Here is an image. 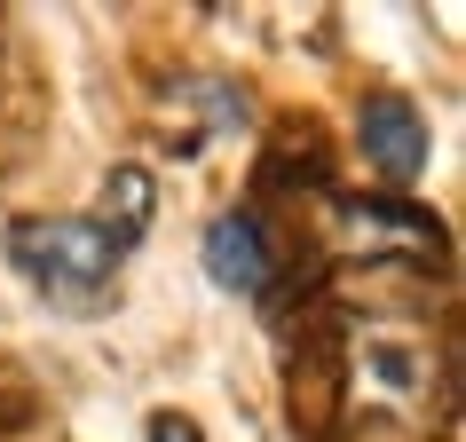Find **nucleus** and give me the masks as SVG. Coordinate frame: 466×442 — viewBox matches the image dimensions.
Masks as SVG:
<instances>
[{
	"mask_svg": "<svg viewBox=\"0 0 466 442\" xmlns=\"http://www.w3.org/2000/svg\"><path fill=\"white\" fill-rule=\"evenodd\" d=\"M8 261H16V269H25L48 300H64V308H96V300L119 285L127 246L103 229V221L25 214V221H8Z\"/></svg>",
	"mask_w": 466,
	"mask_h": 442,
	"instance_id": "f257e3e1",
	"label": "nucleus"
},
{
	"mask_svg": "<svg viewBox=\"0 0 466 442\" xmlns=\"http://www.w3.org/2000/svg\"><path fill=\"white\" fill-rule=\"evenodd\" d=\"M150 214H158V182H150L143 166H111V182H103V229H111L119 246H135L150 229Z\"/></svg>",
	"mask_w": 466,
	"mask_h": 442,
	"instance_id": "39448f33",
	"label": "nucleus"
},
{
	"mask_svg": "<svg viewBox=\"0 0 466 442\" xmlns=\"http://www.w3.org/2000/svg\"><path fill=\"white\" fill-rule=\"evenodd\" d=\"M150 442H206V435H198V418H182V411H158V418H150Z\"/></svg>",
	"mask_w": 466,
	"mask_h": 442,
	"instance_id": "423d86ee",
	"label": "nucleus"
},
{
	"mask_svg": "<svg viewBox=\"0 0 466 442\" xmlns=\"http://www.w3.org/2000/svg\"><path fill=\"white\" fill-rule=\"evenodd\" d=\"M206 276L221 293H269L277 285V253H269V221L253 206H229V214L206 221Z\"/></svg>",
	"mask_w": 466,
	"mask_h": 442,
	"instance_id": "20e7f679",
	"label": "nucleus"
},
{
	"mask_svg": "<svg viewBox=\"0 0 466 442\" xmlns=\"http://www.w3.org/2000/svg\"><path fill=\"white\" fill-rule=\"evenodd\" d=\"M332 214V237L348 253H364L371 269H451V237H442V221L411 197H332L324 206Z\"/></svg>",
	"mask_w": 466,
	"mask_h": 442,
	"instance_id": "f03ea898",
	"label": "nucleus"
},
{
	"mask_svg": "<svg viewBox=\"0 0 466 442\" xmlns=\"http://www.w3.org/2000/svg\"><path fill=\"white\" fill-rule=\"evenodd\" d=\"M356 150H364V166L380 174L388 190H411V182H427V158H435L427 111H419L411 95H395V87L364 95V103H356Z\"/></svg>",
	"mask_w": 466,
	"mask_h": 442,
	"instance_id": "7ed1b4c3",
	"label": "nucleus"
}]
</instances>
